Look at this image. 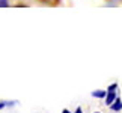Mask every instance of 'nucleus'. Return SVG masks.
Returning a JSON list of instances; mask_svg holds the SVG:
<instances>
[{
    "instance_id": "nucleus-1",
    "label": "nucleus",
    "mask_w": 122,
    "mask_h": 113,
    "mask_svg": "<svg viewBox=\"0 0 122 113\" xmlns=\"http://www.w3.org/2000/svg\"><path fill=\"white\" fill-rule=\"evenodd\" d=\"M118 98V93H116V91H113V92H109L107 91V97H106V104L107 106H112L115 103V100Z\"/></svg>"
},
{
    "instance_id": "nucleus-2",
    "label": "nucleus",
    "mask_w": 122,
    "mask_h": 113,
    "mask_svg": "<svg viewBox=\"0 0 122 113\" xmlns=\"http://www.w3.org/2000/svg\"><path fill=\"white\" fill-rule=\"evenodd\" d=\"M110 109L113 110V112H121V110H122V100H121L119 97L116 98V100H115V103L110 106Z\"/></svg>"
},
{
    "instance_id": "nucleus-3",
    "label": "nucleus",
    "mask_w": 122,
    "mask_h": 113,
    "mask_svg": "<svg viewBox=\"0 0 122 113\" xmlns=\"http://www.w3.org/2000/svg\"><path fill=\"white\" fill-rule=\"evenodd\" d=\"M92 97H95V98H106V97H107V91H104V89L93 91V92H92Z\"/></svg>"
},
{
    "instance_id": "nucleus-4",
    "label": "nucleus",
    "mask_w": 122,
    "mask_h": 113,
    "mask_svg": "<svg viewBox=\"0 0 122 113\" xmlns=\"http://www.w3.org/2000/svg\"><path fill=\"white\" fill-rule=\"evenodd\" d=\"M107 91L109 92H113V91H118V83H113V84H110L109 87H107Z\"/></svg>"
},
{
    "instance_id": "nucleus-5",
    "label": "nucleus",
    "mask_w": 122,
    "mask_h": 113,
    "mask_svg": "<svg viewBox=\"0 0 122 113\" xmlns=\"http://www.w3.org/2000/svg\"><path fill=\"white\" fill-rule=\"evenodd\" d=\"M9 6V0H0V8H8Z\"/></svg>"
},
{
    "instance_id": "nucleus-6",
    "label": "nucleus",
    "mask_w": 122,
    "mask_h": 113,
    "mask_svg": "<svg viewBox=\"0 0 122 113\" xmlns=\"http://www.w3.org/2000/svg\"><path fill=\"white\" fill-rule=\"evenodd\" d=\"M74 113H83V110H81V107H77V109H76V112H74Z\"/></svg>"
},
{
    "instance_id": "nucleus-7",
    "label": "nucleus",
    "mask_w": 122,
    "mask_h": 113,
    "mask_svg": "<svg viewBox=\"0 0 122 113\" xmlns=\"http://www.w3.org/2000/svg\"><path fill=\"white\" fill-rule=\"evenodd\" d=\"M62 113H72V112H69L68 109H63V110H62Z\"/></svg>"
},
{
    "instance_id": "nucleus-8",
    "label": "nucleus",
    "mask_w": 122,
    "mask_h": 113,
    "mask_svg": "<svg viewBox=\"0 0 122 113\" xmlns=\"http://www.w3.org/2000/svg\"><path fill=\"white\" fill-rule=\"evenodd\" d=\"M93 113H101V112H93Z\"/></svg>"
}]
</instances>
